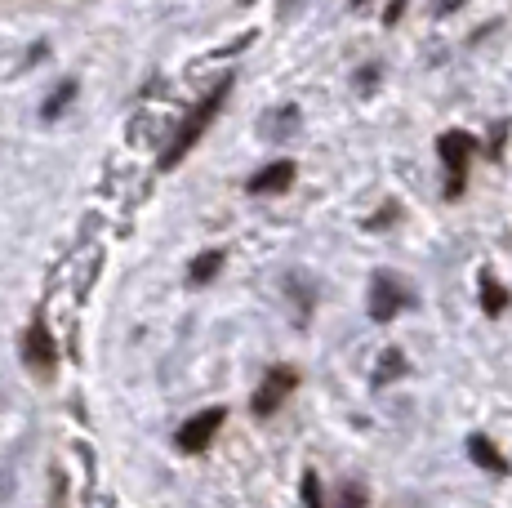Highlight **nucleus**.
<instances>
[{
  "instance_id": "nucleus-8",
  "label": "nucleus",
  "mask_w": 512,
  "mask_h": 508,
  "mask_svg": "<svg viewBox=\"0 0 512 508\" xmlns=\"http://www.w3.org/2000/svg\"><path fill=\"white\" fill-rule=\"evenodd\" d=\"M481 308L490 312V317H499V312L508 308V290L499 286V281H490V277H481Z\"/></svg>"
},
{
  "instance_id": "nucleus-13",
  "label": "nucleus",
  "mask_w": 512,
  "mask_h": 508,
  "mask_svg": "<svg viewBox=\"0 0 512 508\" xmlns=\"http://www.w3.org/2000/svg\"><path fill=\"white\" fill-rule=\"evenodd\" d=\"M392 375H401V357L397 353L383 357V379H392Z\"/></svg>"
},
{
  "instance_id": "nucleus-2",
  "label": "nucleus",
  "mask_w": 512,
  "mask_h": 508,
  "mask_svg": "<svg viewBox=\"0 0 512 508\" xmlns=\"http://www.w3.org/2000/svg\"><path fill=\"white\" fill-rule=\"evenodd\" d=\"M223 419H228V410L223 406H210V410H201V415H192L187 424L179 428V446L187 455H196V451H205V446L214 442V433L223 428Z\"/></svg>"
},
{
  "instance_id": "nucleus-14",
  "label": "nucleus",
  "mask_w": 512,
  "mask_h": 508,
  "mask_svg": "<svg viewBox=\"0 0 512 508\" xmlns=\"http://www.w3.org/2000/svg\"><path fill=\"white\" fill-rule=\"evenodd\" d=\"M366 500V491H357V486H348V491H343V504H361Z\"/></svg>"
},
{
  "instance_id": "nucleus-6",
  "label": "nucleus",
  "mask_w": 512,
  "mask_h": 508,
  "mask_svg": "<svg viewBox=\"0 0 512 508\" xmlns=\"http://www.w3.org/2000/svg\"><path fill=\"white\" fill-rule=\"evenodd\" d=\"M401 304H406V295H401L397 281H388V277L374 281V290H370V317L374 321H392L401 312Z\"/></svg>"
},
{
  "instance_id": "nucleus-5",
  "label": "nucleus",
  "mask_w": 512,
  "mask_h": 508,
  "mask_svg": "<svg viewBox=\"0 0 512 508\" xmlns=\"http://www.w3.org/2000/svg\"><path fill=\"white\" fill-rule=\"evenodd\" d=\"M294 393V370H285V366H277V370H268V379H263V388L254 393V410L259 415H272L285 397Z\"/></svg>"
},
{
  "instance_id": "nucleus-11",
  "label": "nucleus",
  "mask_w": 512,
  "mask_h": 508,
  "mask_svg": "<svg viewBox=\"0 0 512 508\" xmlns=\"http://www.w3.org/2000/svg\"><path fill=\"white\" fill-rule=\"evenodd\" d=\"M72 99H76V81H67V85H63V90H58V94H54V99H49V103H45V116H49V121H54V116H58V112H63V107H67V103H72Z\"/></svg>"
},
{
  "instance_id": "nucleus-10",
  "label": "nucleus",
  "mask_w": 512,
  "mask_h": 508,
  "mask_svg": "<svg viewBox=\"0 0 512 508\" xmlns=\"http://www.w3.org/2000/svg\"><path fill=\"white\" fill-rule=\"evenodd\" d=\"M219 263H223V254L219 250H210V254H201V259L192 263V281H210L214 272H219Z\"/></svg>"
},
{
  "instance_id": "nucleus-3",
  "label": "nucleus",
  "mask_w": 512,
  "mask_h": 508,
  "mask_svg": "<svg viewBox=\"0 0 512 508\" xmlns=\"http://www.w3.org/2000/svg\"><path fill=\"white\" fill-rule=\"evenodd\" d=\"M23 361L36 370V375H54L58 366V348H54V335L45 330V321H32L23 335Z\"/></svg>"
},
{
  "instance_id": "nucleus-15",
  "label": "nucleus",
  "mask_w": 512,
  "mask_h": 508,
  "mask_svg": "<svg viewBox=\"0 0 512 508\" xmlns=\"http://www.w3.org/2000/svg\"><path fill=\"white\" fill-rule=\"evenodd\" d=\"M352 5H366V0H352Z\"/></svg>"
},
{
  "instance_id": "nucleus-4",
  "label": "nucleus",
  "mask_w": 512,
  "mask_h": 508,
  "mask_svg": "<svg viewBox=\"0 0 512 508\" xmlns=\"http://www.w3.org/2000/svg\"><path fill=\"white\" fill-rule=\"evenodd\" d=\"M441 161H446V170L455 174L450 179V197H459V188H464V165H468V152H472V139L468 134H441Z\"/></svg>"
},
{
  "instance_id": "nucleus-7",
  "label": "nucleus",
  "mask_w": 512,
  "mask_h": 508,
  "mask_svg": "<svg viewBox=\"0 0 512 508\" xmlns=\"http://www.w3.org/2000/svg\"><path fill=\"white\" fill-rule=\"evenodd\" d=\"M290 183H294V161H272L250 179V192L254 197H272V192H285Z\"/></svg>"
},
{
  "instance_id": "nucleus-1",
  "label": "nucleus",
  "mask_w": 512,
  "mask_h": 508,
  "mask_svg": "<svg viewBox=\"0 0 512 508\" xmlns=\"http://www.w3.org/2000/svg\"><path fill=\"white\" fill-rule=\"evenodd\" d=\"M228 90H232V81H219V85H214V94H210V99H205V103L196 107L192 116H187V121H183V130L174 134V143H170V148H165V156H161V170H174V165H179L183 156L192 152V143L201 139V134H205V125L214 121V112H219V107H223V99H228Z\"/></svg>"
},
{
  "instance_id": "nucleus-12",
  "label": "nucleus",
  "mask_w": 512,
  "mask_h": 508,
  "mask_svg": "<svg viewBox=\"0 0 512 508\" xmlns=\"http://www.w3.org/2000/svg\"><path fill=\"white\" fill-rule=\"evenodd\" d=\"M303 504H321V482H317V473H303Z\"/></svg>"
},
{
  "instance_id": "nucleus-9",
  "label": "nucleus",
  "mask_w": 512,
  "mask_h": 508,
  "mask_svg": "<svg viewBox=\"0 0 512 508\" xmlns=\"http://www.w3.org/2000/svg\"><path fill=\"white\" fill-rule=\"evenodd\" d=\"M468 451H472V459H477L481 468H495V473H504V468H508V464H504V455H499L495 446L486 442V437H472V442H468Z\"/></svg>"
}]
</instances>
